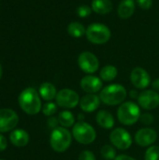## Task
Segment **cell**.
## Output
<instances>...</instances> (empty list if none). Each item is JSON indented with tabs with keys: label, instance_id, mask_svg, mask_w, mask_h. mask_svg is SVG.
<instances>
[{
	"label": "cell",
	"instance_id": "cell-33",
	"mask_svg": "<svg viewBox=\"0 0 159 160\" xmlns=\"http://www.w3.org/2000/svg\"><path fill=\"white\" fill-rule=\"evenodd\" d=\"M114 160H136L135 158H133L132 157H129V156H127V155H120V156H117Z\"/></svg>",
	"mask_w": 159,
	"mask_h": 160
},
{
	"label": "cell",
	"instance_id": "cell-25",
	"mask_svg": "<svg viewBox=\"0 0 159 160\" xmlns=\"http://www.w3.org/2000/svg\"><path fill=\"white\" fill-rule=\"evenodd\" d=\"M145 160H159V146H150L145 153Z\"/></svg>",
	"mask_w": 159,
	"mask_h": 160
},
{
	"label": "cell",
	"instance_id": "cell-27",
	"mask_svg": "<svg viewBox=\"0 0 159 160\" xmlns=\"http://www.w3.org/2000/svg\"><path fill=\"white\" fill-rule=\"evenodd\" d=\"M92 12V8H90L87 5H81L78 8H77V13L78 16L81 18H86L88 17Z\"/></svg>",
	"mask_w": 159,
	"mask_h": 160
},
{
	"label": "cell",
	"instance_id": "cell-21",
	"mask_svg": "<svg viewBox=\"0 0 159 160\" xmlns=\"http://www.w3.org/2000/svg\"><path fill=\"white\" fill-rule=\"evenodd\" d=\"M85 32H86V28L82 23L79 22H71L67 25V33L72 38H80L83 35H85Z\"/></svg>",
	"mask_w": 159,
	"mask_h": 160
},
{
	"label": "cell",
	"instance_id": "cell-5",
	"mask_svg": "<svg viewBox=\"0 0 159 160\" xmlns=\"http://www.w3.org/2000/svg\"><path fill=\"white\" fill-rule=\"evenodd\" d=\"M85 36L91 43L101 45L110 40L112 33L110 28L105 24L92 23L86 28Z\"/></svg>",
	"mask_w": 159,
	"mask_h": 160
},
{
	"label": "cell",
	"instance_id": "cell-8",
	"mask_svg": "<svg viewBox=\"0 0 159 160\" xmlns=\"http://www.w3.org/2000/svg\"><path fill=\"white\" fill-rule=\"evenodd\" d=\"M78 65L83 72L93 74L97 71L99 68V61L98 58L91 52H82L78 57Z\"/></svg>",
	"mask_w": 159,
	"mask_h": 160
},
{
	"label": "cell",
	"instance_id": "cell-14",
	"mask_svg": "<svg viewBox=\"0 0 159 160\" xmlns=\"http://www.w3.org/2000/svg\"><path fill=\"white\" fill-rule=\"evenodd\" d=\"M103 86L102 80L93 75H87L81 80L82 89L88 94H95L101 90Z\"/></svg>",
	"mask_w": 159,
	"mask_h": 160
},
{
	"label": "cell",
	"instance_id": "cell-29",
	"mask_svg": "<svg viewBox=\"0 0 159 160\" xmlns=\"http://www.w3.org/2000/svg\"><path fill=\"white\" fill-rule=\"evenodd\" d=\"M79 160H97L95 155L88 150H84L82 151L80 156H79Z\"/></svg>",
	"mask_w": 159,
	"mask_h": 160
},
{
	"label": "cell",
	"instance_id": "cell-23",
	"mask_svg": "<svg viewBox=\"0 0 159 160\" xmlns=\"http://www.w3.org/2000/svg\"><path fill=\"white\" fill-rule=\"evenodd\" d=\"M58 121L63 128H70L75 124V117L70 112L63 111L58 115Z\"/></svg>",
	"mask_w": 159,
	"mask_h": 160
},
{
	"label": "cell",
	"instance_id": "cell-15",
	"mask_svg": "<svg viewBox=\"0 0 159 160\" xmlns=\"http://www.w3.org/2000/svg\"><path fill=\"white\" fill-rule=\"evenodd\" d=\"M100 104V98L96 94H87L80 99V106L83 112H95Z\"/></svg>",
	"mask_w": 159,
	"mask_h": 160
},
{
	"label": "cell",
	"instance_id": "cell-10",
	"mask_svg": "<svg viewBox=\"0 0 159 160\" xmlns=\"http://www.w3.org/2000/svg\"><path fill=\"white\" fill-rule=\"evenodd\" d=\"M19 122L17 113L10 109L0 110V132H7L16 128Z\"/></svg>",
	"mask_w": 159,
	"mask_h": 160
},
{
	"label": "cell",
	"instance_id": "cell-6",
	"mask_svg": "<svg viewBox=\"0 0 159 160\" xmlns=\"http://www.w3.org/2000/svg\"><path fill=\"white\" fill-rule=\"evenodd\" d=\"M72 135L74 139L82 144H90L97 138V133L94 128L83 121L78 122L73 126Z\"/></svg>",
	"mask_w": 159,
	"mask_h": 160
},
{
	"label": "cell",
	"instance_id": "cell-2",
	"mask_svg": "<svg viewBox=\"0 0 159 160\" xmlns=\"http://www.w3.org/2000/svg\"><path fill=\"white\" fill-rule=\"evenodd\" d=\"M127 90L123 85L114 83L103 88L99 94V98L104 104L109 106H114L124 102L127 98Z\"/></svg>",
	"mask_w": 159,
	"mask_h": 160
},
{
	"label": "cell",
	"instance_id": "cell-24",
	"mask_svg": "<svg viewBox=\"0 0 159 160\" xmlns=\"http://www.w3.org/2000/svg\"><path fill=\"white\" fill-rule=\"evenodd\" d=\"M100 154L102 156V158L106 160H114L116 158V151L113 148V146L106 144L104 145L101 150H100Z\"/></svg>",
	"mask_w": 159,
	"mask_h": 160
},
{
	"label": "cell",
	"instance_id": "cell-3",
	"mask_svg": "<svg viewBox=\"0 0 159 160\" xmlns=\"http://www.w3.org/2000/svg\"><path fill=\"white\" fill-rule=\"evenodd\" d=\"M142 113L140 107L131 101L121 104L117 111L118 120L125 126H132L140 120Z\"/></svg>",
	"mask_w": 159,
	"mask_h": 160
},
{
	"label": "cell",
	"instance_id": "cell-19",
	"mask_svg": "<svg viewBox=\"0 0 159 160\" xmlns=\"http://www.w3.org/2000/svg\"><path fill=\"white\" fill-rule=\"evenodd\" d=\"M91 8L94 12L105 15L112 10V3L111 0H93Z\"/></svg>",
	"mask_w": 159,
	"mask_h": 160
},
{
	"label": "cell",
	"instance_id": "cell-37",
	"mask_svg": "<svg viewBox=\"0 0 159 160\" xmlns=\"http://www.w3.org/2000/svg\"><path fill=\"white\" fill-rule=\"evenodd\" d=\"M0 160H3V159H0Z\"/></svg>",
	"mask_w": 159,
	"mask_h": 160
},
{
	"label": "cell",
	"instance_id": "cell-22",
	"mask_svg": "<svg viewBox=\"0 0 159 160\" xmlns=\"http://www.w3.org/2000/svg\"><path fill=\"white\" fill-rule=\"evenodd\" d=\"M117 74H118V70L114 66L107 65L102 68V69L100 70L99 76H100V79L104 82H112L116 78Z\"/></svg>",
	"mask_w": 159,
	"mask_h": 160
},
{
	"label": "cell",
	"instance_id": "cell-11",
	"mask_svg": "<svg viewBox=\"0 0 159 160\" xmlns=\"http://www.w3.org/2000/svg\"><path fill=\"white\" fill-rule=\"evenodd\" d=\"M138 102L144 110H155L159 106V94L155 90L143 91L139 95Z\"/></svg>",
	"mask_w": 159,
	"mask_h": 160
},
{
	"label": "cell",
	"instance_id": "cell-26",
	"mask_svg": "<svg viewBox=\"0 0 159 160\" xmlns=\"http://www.w3.org/2000/svg\"><path fill=\"white\" fill-rule=\"evenodd\" d=\"M57 112V106L55 103L52 102H48L46 103L43 108H42V112L46 116H52Z\"/></svg>",
	"mask_w": 159,
	"mask_h": 160
},
{
	"label": "cell",
	"instance_id": "cell-20",
	"mask_svg": "<svg viewBox=\"0 0 159 160\" xmlns=\"http://www.w3.org/2000/svg\"><path fill=\"white\" fill-rule=\"evenodd\" d=\"M39 96L46 101H50L52 100L57 93H56V89L54 87L53 84H52L51 82H44L40 85L39 87Z\"/></svg>",
	"mask_w": 159,
	"mask_h": 160
},
{
	"label": "cell",
	"instance_id": "cell-30",
	"mask_svg": "<svg viewBox=\"0 0 159 160\" xmlns=\"http://www.w3.org/2000/svg\"><path fill=\"white\" fill-rule=\"evenodd\" d=\"M140 8L143 9H149L153 6V0H136Z\"/></svg>",
	"mask_w": 159,
	"mask_h": 160
},
{
	"label": "cell",
	"instance_id": "cell-28",
	"mask_svg": "<svg viewBox=\"0 0 159 160\" xmlns=\"http://www.w3.org/2000/svg\"><path fill=\"white\" fill-rule=\"evenodd\" d=\"M140 120H141V122H142V124L148 126V125H151V124L154 123L155 118H154V116H153L152 114H150V113H143V114L141 115Z\"/></svg>",
	"mask_w": 159,
	"mask_h": 160
},
{
	"label": "cell",
	"instance_id": "cell-12",
	"mask_svg": "<svg viewBox=\"0 0 159 160\" xmlns=\"http://www.w3.org/2000/svg\"><path fill=\"white\" fill-rule=\"evenodd\" d=\"M132 84L138 89H145L150 85L151 78L149 73L142 68H135L130 74Z\"/></svg>",
	"mask_w": 159,
	"mask_h": 160
},
{
	"label": "cell",
	"instance_id": "cell-16",
	"mask_svg": "<svg viewBox=\"0 0 159 160\" xmlns=\"http://www.w3.org/2000/svg\"><path fill=\"white\" fill-rule=\"evenodd\" d=\"M135 0H122L118 6L117 13L122 19L130 18L135 12Z\"/></svg>",
	"mask_w": 159,
	"mask_h": 160
},
{
	"label": "cell",
	"instance_id": "cell-18",
	"mask_svg": "<svg viewBox=\"0 0 159 160\" xmlns=\"http://www.w3.org/2000/svg\"><path fill=\"white\" fill-rule=\"evenodd\" d=\"M96 120L97 123L103 128L111 129L114 126V118L112 114L105 110H101L97 112Z\"/></svg>",
	"mask_w": 159,
	"mask_h": 160
},
{
	"label": "cell",
	"instance_id": "cell-35",
	"mask_svg": "<svg viewBox=\"0 0 159 160\" xmlns=\"http://www.w3.org/2000/svg\"><path fill=\"white\" fill-rule=\"evenodd\" d=\"M130 96H131L132 98H137V97H138V95H137V92H135V91H131V93H130Z\"/></svg>",
	"mask_w": 159,
	"mask_h": 160
},
{
	"label": "cell",
	"instance_id": "cell-7",
	"mask_svg": "<svg viewBox=\"0 0 159 160\" xmlns=\"http://www.w3.org/2000/svg\"><path fill=\"white\" fill-rule=\"evenodd\" d=\"M110 141L112 144L119 150H127L132 144V138L130 134L122 128L113 129L111 132Z\"/></svg>",
	"mask_w": 159,
	"mask_h": 160
},
{
	"label": "cell",
	"instance_id": "cell-34",
	"mask_svg": "<svg viewBox=\"0 0 159 160\" xmlns=\"http://www.w3.org/2000/svg\"><path fill=\"white\" fill-rule=\"evenodd\" d=\"M152 86H153L154 90H155V91H157V92L158 93L159 92V79H157V80H155V81L153 82V83H152Z\"/></svg>",
	"mask_w": 159,
	"mask_h": 160
},
{
	"label": "cell",
	"instance_id": "cell-1",
	"mask_svg": "<svg viewBox=\"0 0 159 160\" xmlns=\"http://www.w3.org/2000/svg\"><path fill=\"white\" fill-rule=\"evenodd\" d=\"M19 104L22 110L29 115H35L41 110V100L39 94L32 87L24 89L20 94Z\"/></svg>",
	"mask_w": 159,
	"mask_h": 160
},
{
	"label": "cell",
	"instance_id": "cell-17",
	"mask_svg": "<svg viewBox=\"0 0 159 160\" xmlns=\"http://www.w3.org/2000/svg\"><path fill=\"white\" fill-rule=\"evenodd\" d=\"M10 142L16 147H24L29 142V135L23 129H15L10 133Z\"/></svg>",
	"mask_w": 159,
	"mask_h": 160
},
{
	"label": "cell",
	"instance_id": "cell-36",
	"mask_svg": "<svg viewBox=\"0 0 159 160\" xmlns=\"http://www.w3.org/2000/svg\"><path fill=\"white\" fill-rule=\"evenodd\" d=\"M1 77H2V67L0 65V79H1Z\"/></svg>",
	"mask_w": 159,
	"mask_h": 160
},
{
	"label": "cell",
	"instance_id": "cell-9",
	"mask_svg": "<svg viewBox=\"0 0 159 160\" xmlns=\"http://www.w3.org/2000/svg\"><path fill=\"white\" fill-rule=\"evenodd\" d=\"M55 99L57 105L65 109H73L80 103L79 95L71 89L60 90L57 93Z\"/></svg>",
	"mask_w": 159,
	"mask_h": 160
},
{
	"label": "cell",
	"instance_id": "cell-13",
	"mask_svg": "<svg viewBox=\"0 0 159 160\" xmlns=\"http://www.w3.org/2000/svg\"><path fill=\"white\" fill-rule=\"evenodd\" d=\"M157 139V133L152 128H142L138 130L135 135V141L138 145L142 147L151 146L153 143L156 142Z\"/></svg>",
	"mask_w": 159,
	"mask_h": 160
},
{
	"label": "cell",
	"instance_id": "cell-31",
	"mask_svg": "<svg viewBox=\"0 0 159 160\" xmlns=\"http://www.w3.org/2000/svg\"><path fill=\"white\" fill-rule=\"evenodd\" d=\"M7 142L6 138L0 134V152L4 151L7 148Z\"/></svg>",
	"mask_w": 159,
	"mask_h": 160
},
{
	"label": "cell",
	"instance_id": "cell-32",
	"mask_svg": "<svg viewBox=\"0 0 159 160\" xmlns=\"http://www.w3.org/2000/svg\"><path fill=\"white\" fill-rule=\"evenodd\" d=\"M57 124H59L58 118H54V117H52V118H50V120H49V126H50L51 128H56V126H57Z\"/></svg>",
	"mask_w": 159,
	"mask_h": 160
},
{
	"label": "cell",
	"instance_id": "cell-4",
	"mask_svg": "<svg viewBox=\"0 0 159 160\" xmlns=\"http://www.w3.org/2000/svg\"><path fill=\"white\" fill-rule=\"evenodd\" d=\"M71 140V134L66 128H56L51 134L50 143L55 152L63 153L70 146Z\"/></svg>",
	"mask_w": 159,
	"mask_h": 160
}]
</instances>
